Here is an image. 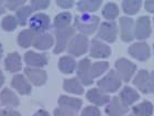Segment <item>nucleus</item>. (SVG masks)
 Listing matches in <instances>:
<instances>
[{
	"mask_svg": "<svg viewBox=\"0 0 154 116\" xmlns=\"http://www.w3.org/2000/svg\"><path fill=\"white\" fill-rule=\"evenodd\" d=\"M74 23L75 28L79 31L80 34L88 36V34H93L97 30L99 24V18L91 14H82V16L75 17Z\"/></svg>",
	"mask_w": 154,
	"mask_h": 116,
	"instance_id": "f257e3e1",
	"label": "nucleus"
},
{
	"mask_svg": "<svg viewBox=\"0 0 154 116\" xmlns=\"http://www.w3.org/2000/svg\"><path fill=\"white\" fill-rule=\"evenodd\" d=\"M55 38H56V42H55V48H54V53L58 54L67 48V44L69 43L71 39L75 36V28L74 27H67L64 29H57L55 30Z\"/></svg>",
	"mask_w": 154,
	"mask_h": 116,
	"instance_id": "f03ea898",
	"label": "nucleus"
},
{
	"mask_svg": "<svg viewBox=\"0 0 154 116\" xmlns=\"http://www.w3.org/2000/svg\"><path fill=\"white\" fill-rule=\"evenodd\" d=\"M98 89L105 93H113L121 86V79L119 77L116 71H109L103 79L98 81Z\"/></svg>",
	"mask_w": 154,
	"mask_h": 116,
	"instance_id": "7ed1b4c3",
	"label": "nucleus"
},
{
	"mask_svg": "<svg viewBox=\"0 0 154 116\" xmlns=\"http://www.w3.org/2000/svg\"><path fill=\"white\" fill-rule=\"evenodd\" d=\"M88 39L84 34H75L68 43L67 52L74 56H80L86 53L88 49Z\"/></svg>",
	"mask_w": 154,
	"mask_h": 116,
	"instance_id": "20e7f679",
	"label": "nucleus"
},
{
	"mask_svg": "<svg viewBox=\"0 0 154 116\" xmlns=\"http://www.w3.org/2000/svg\"><path fill=\"white\" fill-rule=\"evenodd\" d=\"M135 70H137V65L129 61L127 59H119L116 62V72L121 79V81L128 82L134 74Z\"/></svg>",
	"mask_w": 154,
	"mask_h": 116,
	"instance_id": "39448f33",
	"label": "nucleus"
},
{
	"mask_svg": "<svg viewBox=\"0 0 154 116\" xmlns=\"http://www.w3.org/2000/svg\"><path fill=\"white\" fill-rule=\"evenodd\" d=\"M30 30L35 34H42L50 28V18L45 13H36L29 20Z\"/></svg>",
	"mask_w": 154,
	"mask_h": 116,
	"instance_id": "423d86ee",
	"label": "nucleus"
},
{
	"mask_svg": "<svg viewBox=\"0 0 154 116\" xmlns=\"http://www.w3.org/2000/svg\"><path fill=\"white\" fill-rule=\"evenodd\" d=\"M117 34H118V27L117 23L113 21L110 22H103L100 24L97 37L106 42L113 43L117 40Z\"/></svg>",
	"mask_w": 154,
	"mask_h": 116,
	"instance_id": "0eeeda50",
	"label": "nucleus"
},
{
	"mask_svg": "<svg viewBox=\"0 0 154 116\" xmlns=\"http://www.w3.org/2000/svg\"><path fill=\"white\" fill-rule=\"evenodd\" d=\"M151 21L146 16L140 17L137 20V24H134V38L139 40H145L151 36Z\"/></svg>",
	"mask_w": 154,
	"mask_h": 116,
	"instance_id": "6e6552de",
	"label": "nucleus"
},
{
	"mask_svg": "<svg viewBox=\"0 0 154 116\" xmlns=\"http://www.w3.org/2000/svg\"><path fill=\"white\" fill-rule=\"evenodd\" d=\"M90 68H91V63H90L89 59H83V60H80L78 65H77L78 80L84 85H90L94 82V79L91 76V72H90Z\"/></svg>",
	"mask_w": 154,
	"mask_h": 116,
	"instance_id": "1a4fd4ad",
	"label": "nucleus"
},
{
	"mask_svg": "<svg viewBox=\"0 0 154 116\" xmlns=\"http://www.w3.org/2000/svg\"><path fill=\"white\" fill-rule=\"evenodd\" d=\"M89 53L93 58L96 59H105L108 58L111 54V49L109 45L103 43L98 39H93L90 42V49Z\"/></svg>",
	"mask_w": 154,
	"mask_h": 116,
	"instance_id": "9d476101",
	"label": "nucleus"
},
{
	"mask_svg": "<svg viewBox=\"0 0 154 116\" xmlns=\"http://www.w3.org/2000/svg\"><path fill=\"white\" fill-rule=\"evenodd\" d=\"M129 54L139 61H145L150 58V47L145 42H137L130 45L128 49Z\"/></svg>",
	"mask_w": 154,
	"mask_h": 116,
	"instance_id": "9b49d317",
	"label": "nucleus"
},
{
	"mask_svg": "<svg viewBox=\"0 0 154 116\" xmlns=\"http://www.w3.org/2000/svg\"><path fill=\"white\" fill-rule=\"evenodd\" d=\"M120 32L122 41L130 42L134 39V21L132 18L122 17L120 19Z\"/></svg>",
	"mask_w": 154,
	"mask_h": 116,
	"instance_id": "f8f14e48",
	"label": "nucleus"
},
{
	"mask_svg": "<svg viewBox=\"0 0 154 116\" xmlns=\"http://www.w3.org/2000/svg\"><path fill=\"white\" fill-rule=\"evenodd\" d=\"M24 62L29 65V68H42L48 64V55L45 53L28 51L24 54Z\"/></svg>",
	"mask_w": 154,
	"mask_h": 116,
	"instance_id": "ddd939ff",
	"label": "nucleus"
},
{
	"mask_svg": "<svg viewBox=\"0 0 154 116\" xmlns=\"http://www.w3.org/2000/svg\"><path fill=\"white\" fill-rule=\"evenodd\" d=\"M24 73H26V77L29 79L31 83L35 86H40L46 82L48 79V74L44 70L42 69H33V68H26L24 69Z\"/></svg>",
	"mask_w": 154,
	"mask_h": 116,
	"instance_id": "4468645a",
	"label": "nucleus"
},
{
	"mask_svg": "<svg viewBox=\"0 0 154 116\" xmlns=\"http://www.w3.org/2000/svg\"><path fill=\"white\" fill-rule=\"evenodd\" d=\"M87 100L89 101L90 103L95 104L97 106H103L110 102L109 95H107V93L103 92L100 89H91L87 92L86 94Z\"/></svg>",
	"mask_w": 154,
	"mask_h": 116,
	"instance_id": "2eb2a0df",
	"label": "nucleus"
},
{
	"mask_svg": "<svg viewBox=\"0 0 154 116\" xmlns=\"http://www.w3.org/2000/svg\"><path fill=\"white\" fill-rule=\"evenodd\" d=\"M106 113L109 116H123L128 113V107L121 103L119 97H113L106 106Z\"/></svg>",
	"mask_w": 154,
	"mask_h": 116,
	"instance_id": "dca6fc26",
	"label": "nucleus"
},
{
	"mask_svg": "<svg viewBox=\"0 0 154 116\" xmlns=\"http://www.w3.org/2000/svg\"><path fill=\"white\" fill-rule=\"evenodd\" d=\"M82 104H83V101L80 100V98H77V97L62 95L58 98V105H60V107L66 108V110L71 111L73 113H77L79 111V108L82 107Z\"/></svg>",
	"mask_w": 154,
	"mask_h": 116,
	"instance_id": "f3484780",
	"label": "nucleus"
},
{
	"mask_svg": "<svg viewBox=\"0 0 154 116\" xmlns=\"http://www.w3.org/2000/svg\"><path fill=\"white\" fill-rule=\"evenodd\" d=\"M11 85H12L13 89H16L22 95H29L31 93V89H32L31 84L24 77V75H21V74L14 75L12 77V81H11Z\"/></svg>",
	"mask_w": 154,
	"mask_h": 116,
	"instance_id": "a211bd4d",
	"label": "nucleus"
},
{
	"mask_svg": "<svg viewBox=\"0 0 154 116\" xmlns=\"http://www.w3.org/2000/svg\"><path fill=\"white\" fill-rule=\"evenodd\" d=\"M120 101L125 106H130L140 98V95L135 90L130 86H125L120 92Z\"/></svg>",
	"mask_w": 154,
	"mask_h": 116,
	"instance_id": "6ab92c4d",
	"label": "nucleus"
},
{
	"mask_svg": "<svg viewBox=\"0 0 154 116\" xmlns=\"http://www.w3.org/2000/svg\"><path fill=\"white\" fill-rule=\"evenodd\" d=\"M5 66H6L7 71L12 72V73L20 71L22 68V62H21L19 53L13 52V53L7 55L6 60H5Z\"/></svg>",
	"mask_w": 154,
	"mask_h": 116,
	"instance_id": "aec40b11",
	"label": "nucleus"
},
{
	"mask_svg": "<svg viewBox=\"0 0 154 116\" xmlns=\"http://www.w3.org/2000/svg\"><path fill=\"white\" fill-rule=\"evenodd\" d=\"M149 83H150V73L145 70L139 71L133 80V84L142 93H149Z\"/></svg>",
	"mask_w": 154,
	"mask_h": 116,
	"instance_id": "412c9836",
	"label": "nucleus"
},
{
	"mask_svg": "<svg viewBox=\"0 0 154 116\" xmlns=\"http://www.w3.org/2000/svg\"><path fill=\"white\" fill-rule=\"evenodd\" d=\"M53 36L51 33H42V34H36L35 39H34V42H33V45L34 48L38 49V50H48L53 45Z\"/></svg>",
	"mask_w": 154,
	"mask_h": 116,
	"instance_id": "4be33fe9",
	"label": "nucleus"
},
{
	"mask_svg": "<svg viewBox=\"0 0 154 116\" xmlns=\"http://www.w3.org/2000/svg\"><path fill=\"white\" fill-rule=\"evenodd\" d=\"M0 101L6 107H17L20 103L18 96L10 89H5L0 93Z\"/></svg>",
	"mask_w": 154,
	"mask_h": 116,
	"instance_id": "5701e85b",
	"label": "nucleus"
},
{
	"mask_svg": "<svg viewBox=\"0 0 154 116\" xmlns=\"http://www.w3.org/2000/svg\"><path fill=\"white\" fill-rule=\"evenodd\" d=\"M58 69L60 71L65 73V74H71L75 71L76 69V61L73 56L69 55H65L62 56L58 61Z\"/></svg>",
	"mask_w": 154,
	"mask_h": 116,
	"instance_id": "b1692460",
	"label": "nucleus"
},
{
	"mask_svg": "<svg viewBox=\"0 0 154 116\" xmlns=\"http://www.w3.org/2000/svg\"><path fill=\"white\" fill-rule=\"evenodd\" d=\"M63 87H64V90L66 92H68V93L77 94V95H80V94L84 93L83 84L80 83V81L77 77L65 80L64 83H63Z\"/></svg>",
	"mask_w": 154,
	"mask_h": 116,
	"instance_id": "393cba45",
	"label": "nucleus"
},
{
	"mask_svg": "<svg viewBox=\"0 0 154 116\" xmlns=\"http://www.w3.org/2000/svg\"><path fill=\"white\" fill-rule=\"evenodd\" d=\"M35 36L36 34L33 32L32 30H30V29L23 30V31H21V32L19 33L18 43H19V45L22 47V48H29L30 45L33 44Z\"/></svg>",
	"mask_w": 154,
	"mask_h": 116,
	"instance_id": "a878e982",
	"label": "nucleus"
},
{
	"mask_svg": "<svg viewBox=\"0 0 154 116\" xmlns=\"http://www.w3.org/2000/svg\"><path fill=\"white\" fill-rule=\"evenodd\" d=\"M153 110L154 107L151 102L144 101V102L137 104L135 106H133L132 112L135 116H151L153 114Z\"/></svg>",
	"mask_w": 154,
	"mask_h": 116,
	"instance_id": "bb28decb",
	"label": "nucleus"
},
{
	"mask_svg": "<svg viewBox=\"0 0 154 116\" xmlns=\"http://www.w3.org/2000/svg\"><path fill=\"white\" fill-rule=\"evenodd\" d=\"M101 6L100 0H80L77 2V9L82 12H93Z\"/></svg>",
	"mask_w": 154,
	"mask_h": 116,
	"instance_id": "cd10ccee",
	"label": "nucleus"
},
{
	"mask_svg": "<svg viewBox=\"0 0 154 116\" xmlns=\"http://www.w3.org/2000/svg\"><path fill=\"white\" fill-rule=\"evenodd\" d=\"M72 21V14L69 12H61L55 17L53 27L55 29H64L69 27V23Z\"/></svg>",
	"mask_w": 154,
	"mask_h": 116,
	"instance_id": "c85d7f7f",
	"label": "nucleus"
},
{
	"mask_svg": "<svg viewBox=\"0 0 154 116\" xmlns=\"http://www.w3.org/2000/svg\"><path fill=\"white\" fill-rule=\"evenodd\" d=\"M33 11H34V10L32 9L31 6H23V7H21L19 10H17L16 19L20 26H26V21L29 19V17L32 14Z\"/></svg>",
	"mask_w": 154,
	"mask_h": 116,
	"instance_id": "c756f323",
	"label": "nucleus"
},
{
	"mask_svg": "<svg viewBox=\"0 0 154 116\" xmlns=\"http://www.w3.org/2000/svg\"><path fill=\"white\" fill-rule=\"evenodd\" d=\"M141 3L139 0H125L122 2V9L127 14H135L141 8Z\"/></svg>",
	"mask_w": 154,
	"mask_h": 116,
	"instance_id": "7c9ffc66",
	"label": "nucleus"
},
{
	"mask_svg": "<svg viewBox=\"0 0 154 116\" xmlns=\"http://www.w3.org/2000/svg\"><path fill=\"white\" fill-rule=\"evenodd\" d=\"M108 69H109V63H108V62H106V61L95 62V63L91 64V68H90L91 76H93V79L100 76V75L103 74V72H106Z\"/></svg>",
	"mask_w": 154,
	"mask_h": 116,
	"instance_id": "2f4dec72",
	"label": "nucleus"
},
{
	"mask_svg": "<svg viewBox=\"0 0 154 116\" xmlns=\"http://www.w3.org/2000/svg\"><path fill=\"white\" fill-rule=\"evenodd\" d=\"M119 14L118 6L113 2H108L106 6L103 7V16L108 20H115Z\"/></svg>",
	"mask_w": 154,
	"mask_h": 116,
	"instance_id": "473e14b6",
	"label": "nucleus"
},
{
	"mask_svg": "<svg viewBox=\"0 0 154 116\" xmlns=\"http://www.w3.org/2000/svg\"><path fill=\"white\" fill-rule=\"evenodd\" d=\"M18 24L19 23L17 21L16 17L13 16H6L1 21V27L5 31H13V30H16Z\"/></svg>",
	"mask_w": 154,
	"mask_h": 116,
	"instance_id": "72a5a7b5",
	"label": "nucleus"
},
{
	"mask_svg": "<svg viewBox=\"0 0 154 116\" xmlns=\"http://www.w3.org/2000/svg\"><path fill=\"white\" fill-rule=\"evenodd\" d=\"M50 5V1L48 0H34L31 2V7L34 11L36 10H42V9H46Z\"/></svg>",
	"mask_w": 154,
	"mask_h": 116,
	"instance_id": "f704fd0d",
	"label": "nucleus"
},
{
	"mask_svg": "<svg viewBox=\"0 0 154 116\" xmlns=\"http://www.w3.org/2000/svg\"><path fill=\"white\" fill-rule=\"evenodd\" d=\"M82 116H100V111L96 106H87L82 112Z\"/></svg>",
	"mask_w": 154,
	"mask_h": 116,
	"instance_id": "c9c22d12",
	"label": "nucleus"
},
{
	"mask_svg": "<svg viewBox=\"0 0 154 116\" xmlns=\"http://www.w3.org/2000/svg\"><path fill=\"white\" fill-rule=\"evenodd\" d=\"M23 5H24L23 0H10V1H7L6 2V7L9 10H19L20 7H22Z\"/></svg>",
	"mask_w": 154,
	"mask_h": 116,
	"instance_id": "e433bc0d",
	"label": "nucleus"
},
{
	"mask_svg": "<svg viewBox=\"0 0 154 116\" xmlns=\"http://www.w3.org/2000/svg\"><path fill=\"white\" fill-rule=\"evenodd\" d=\"M54 116H75V113L63 107H57L54 110Z\"/></svg>",
	"mask_w": 154,
	"mask_h": 116,
	"instance_id": "4c0bfd02",
	"label": "nucleus"
},
{
	"mask_svg": "<svg viewBox=\"0 0 154 116\" xmlns=\"http://www.w3.org/2000/svg\"><path fill=\"white\" fill-rule=\"evenodd\" d=\"M0 116H21V114L11 108H5L0 112Z\"/></svg>",
	"mask_w": 154,
	"mask_h": 116,
	"instance_id": "58836bf2",
	"label": "nucleus"
},
{
	"mask_svg": "<svg viewBox=\"0 0 154 116\" xmlns=\"http://www.w3.org/2000/svg\"><path fill=\"white\" fill-rule=\"evenodd\" d=\"M61 8H71L74 5V1L73 0H58L56 2Z\"/></svg>",
	"mask_w": 154,
	"mask_h": 116,
	"instance_id": "ea45409f",
	"label": "nucleus"
},
{
	"mask_svg": "<svg viewBox=\"0 0 154 116\" xmlns=\"http://www.w3.org/2000/svg\"><path fill=\"white\" fill-rule=\"evenodd\" d=\"M149 93L154 94V71L150 73V83H149Z\"/></svg>",
	"mask_w": 154,
	"mask_h": 116,
	"instance_id": "a19ab883",
	"label": "nucleus"
},
{
	"mask_svg": "<svg viewBox=\"0 0 154 116\" xmlns=\"http://www.w3.org/2000/svg\"><path fill=\"white\" fill-rule=\"evenodd\" d=\"M144 6H145V10H146V11H149V12H154V0L145 1Z\"/></svg>",
	"mask_w": 154,
	"mask_h": 116,
	"instance_id": "79ce46f5",
	"label": "nucleus"
},
{
	"mask_svg": "<svg viewBox=\"0 0 154 116\" xmlns=\"http://www.w3.org/2000/svg\"><path fill=\"white\" fill-rule=\"evenodd\" d=\"M33 116H50V114L44 110H40V111H38Z\"/></svg>",
	"mask_w": 154,
	"mask_h": 116,
	"instance_id": "37998d69",
	"label": "nucleus"
},
{
	"mask_svg": "<svg viewBox=\"0 0 154 116\" xmlns=\"http://www.w3.org/2000/svg\"><path fill=\"white\" fill-rule=\"evenodd\" d=\"M3 82H5V75H3V73L1 72V70H0V87L2 86Z\"/></svg>",
	"mask_w": 154,
	"mask_h": 116,
	"instance_id": "c03bdc74",
	"label": "nucleus"
},
{
	"mask_svg": "<svg viewBox=\"0 0 154 116\" xmlns=\"http://www.w3.org/2000/svg\"><path fill=\"white\" fill-rule=\"evenodd\" d=\"M2 13H5V7L2 6V3L0 1V14H2Z\"/></svg>",
	"mask_w": 154,
	"mask_h": 116,
	"instance_id": "a18cd8bd",
	"label": "nucleus"
},
{
	"mask_svg": "<svg viewBox=\"0 0 154 116\" xmlns=\"http://www.w3.org/2000/svg\"><path fill=\"white\" fill-rule=\"evenodd\" d=\"M2 53H3V50H2V45L0 44V60L2 58Z\"/></svg>",
	"mask_w": 154,
	"mask_h": 116,
	"instance_id": "49530a36",
	"label": "nucleus"
},
{
	"mask_svg": "<svg viewBox=\"0 0 154 116\" xmlns=\"http://www.w3.org/2000/svg\"><path fill=\"white\" fill-rule=\"evenodd\" d=\"M128 116H135L134 114H131V115H128Z\"/></svg>",
	"mask_w": 154,
	"mask_h": 116,
	"instance_id": "de8ad7c7",
	"label": "nucleus"
},
{
	"mask_svg": "<svg viewBox=\"0 0 154 116\" xmlns=\"http://www.w3.org/2000/svg\"><path fill=\"white\" fill-rule=\"evenodd\" d=\"M153 49H154V45H153Z\"/></svg>",
	"mask_w": 154,
	"mask_h": 116,
	"instance_id": "09e8293b",
	"label": "nucleus"
},
{
	"mask_svg": "<svg viewBox=\"0 0 154 116\" xmlns=\"http://www.w3.org/2000/svg\"><path fill=\"white\" fill-rule=\"evenodd\" d=\"M153 21H154V19H153Z\"/></svg>",
	"mask_w": 154,
	"mask_h": 116,
	"instance_id": "8fccbe9b",
	"label": "nucleus"
}]
</instances>
